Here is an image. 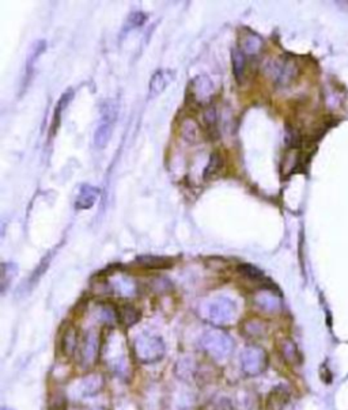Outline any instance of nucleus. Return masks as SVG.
Listing matches in <instances>:
<instances>
[{
    "label": "nucleus",
    "instance_id": "obj_1",
    "mask_svg": "<svg viewBox=\"0 0 348 410\" xmlns=\"http://www.w3.org/2000/svg\"><path fill=\"white\" fill-rule=\"evenodd\" d=\"M117 105L114 101L108 99L103 102L102 107H101V117H99V123L98 127L95 129L94 133V146L98 150H103L106 147V144L109 143L113 129H114V124L117 120Z\"/></svg>",
    "mask_w": 348,
    "mask_h": 410
},
{
    "label": "nucleus",
    "instance_id": "obj_2",
    "mask_svg": "<svg viewBox=\"0 0 348 410\" xmlns=\"http://www.w3.org/2000/svg\"><path fill=\"white\" fill-rule=\"evenodd\" d=\"M266 73L277 84H288L298 75V67L294 60L286 57H277L271 60L266 67Z\"/></svg>",
    "mask_w": 348,
    "mask_h": 410
},
{
    "label": "nucleus",
    "instance_id": "obj_3",
    "mask_svg": "<svg viewBox=\"0 0 348 410\" xmlns=\"http://www.w3.org/2000/svg\"><path fill=\"white\" fill-rule=\"evenodd\" d=\"M136 356L145 363H153L164 356L165 345L158 337L145 335L139 337L135 345Z\"/></svg>",
    "mask_w": 348,
    "mask_h": 410
},
{
    "label": "nucleus",
    "instance_id": "obj_4",
    "mask_svg": "<svg viewBox=\"0 0 348 410\" xmlns=\"http://www.w3.org/2000/svg\"><path fill=\"white\" fill-rule=\"evenodd\" d=\"M204 349L215 359H225L232 352V339L222 333H208L204 338Z\"/></svg>",
    "mask_w": 348,
    "mask_h": 410
},
{
    "label": "nucleus",
    "instance_id": "obj_5",
    "mask_svg": "<svg viewBox=\"0 0 348 410\" xmlns=\"http://www.w3.org/2000/svg\"><path fill=\"white\" fill-rule=\"evenodd\" d=\"M236 305L229 299H216L214 303L210 305L208 309L210 320L219 325L229 324L236 318Z\"/></svg>",
    "mask_w": 348,
    "mask_h": 410
},
{
    "label": "nucleus",
    "instance_id": "obj_6",
    "mask_svg": "<svg viewBox=\"0 0 348 410\" xmlns=\"http://www.w3.org/2000/svg\"><path fill=\"white\" fill-rule=\"evenodd\" d=\"M214 94V84L208 77H197L195 78L189 87V97L196 103H206Z\"/></svg>",
    "mask_w": 348,
    "mask_h": 410
},
{
    "label": "nucleus",
    "instance_id": "obj_7",
    "mask_svg": "<svg viewBox=\"0 0 348 410\" xmlns=\"http://www.w3.org/2000/svg\"><path fill=\"white\" fill-rule=\"evenodd\" d=\"M265 367V355L255 346L248 348L243 353V370L248 375H258Z\"/></svg>",
    "mask_w": 348,
    "mask_h": 410
},
{
    "label": "nucleus",
    "instance_id": "obj_8",
    "mask_svg": "<svg viewBox=\"0 0 348 410\" xmlns=\"http://www.w3.org/2000/svg\"><path fill=\"white\" fill-rule=\"evenodd\" d=\"M175 78V71L173 70H158L153 74L149 83V98H156L161 95Z\"/></svg>",
    "mask_w": 348,
    "mask_h": 410
},
{
    "label": "nucleus",
    "instance_id": "obj_9",
    "mask_svg": "<svg viewBox=\"0 0 348 410\" xmlns=\"http://www.w3.org/2000/svg\"><path fill=\"white\" fill-rule=\"evenodd\" d=\"M99 194H101V192H99L98 188L91 186V185H84V186L79 189L78 197H77V200H75V208L79 209V211L92 208L94 204L97 203Z\"/></svg>",
    "mask_w": 348,
    "mask_h": 410
},
{
    "label": "nucleus",
    "instance_id": "obj_10",
    "mask_svg": "<svg viewBox=\"0 0 348 410\" xmlns=\"http://www.w3.org/2000/svg\"><path fill=\"white\" fill-rule=\"evenodd\" d=\"M73 97H74V91H73V90H69V91H66V92L60 97V99L58 101V103H56V106H55V112H53V120H52V127H51V135L56 133V131L59 129L60 123H62L63 113H64V110L67 109L69 103L71 102Z\"/></svg>",
    "mask_w": 348,
    "mask_h": 410
},
{
    "label": "nucleus",
    "instance_id": "obj_11",
    "mask_svg": "<svg viewBox=\"0 0 348 410\" xmlns=\"http://www.w3.org/2000/svg\"><path fill=\"white\" fill-rule=\"evenodd\" d=\"M45 47H47V42L40 40L34 44L33 49L30 51L29 56H27V62H26V81L30 79L32 74H33V70H34V66L38 60V57L42 55V52L45 51Z\"/></svg>",
    "mask_w": 348,
    "mask_h": 410
},
{
    "label": "nucleus",
    "instance_id": "obj_12",
    "mask_svg": "<svg viewBox=\"0 0 348 410\" xmlns=\"http://www.w3.org/2000/svg\"><path fill=\"white\" fill-rule=\"evenodd\" d=\"M223 168V158L219 153H214L211 157H210V162L204 168V174H203V178L204 179H211L214 178L215 175H218V172Z\"/></svg>",
    "mask_w": 348,
    "mask_h": 410
},
{
    "label": "nucleus",
    "instance_id": "obj_13",
    "mask_svg": "<svg viewBox=\"0 0 348 410\" xmlns=\"http://www.w3.org/2000/svg\"><path fill=\"white\" fill-rule=\"evenodd\" d=\"M232 60H233V70H234V75L237 82L243 81L244 77V70H245V55L241 49L234 48L232 52Z\"/></svg>",
    "mask_w": 348,
    "mask_h": 410
},
{
    "label": "nucleus",
    "instance_id": "obj_14",
    "mask_svg": "<svg viewBox=\"0 0 348 410\" xmlns=\"http://www.w3.org/2000/svg\"><path fill=\"white\" fill-rule=\"evenodd\" d=\"M146 21H147V15H146L145 12H142V11H135V12H132V14L128 16L127 22L124 23V26H123L121 36H125L128 31H131V30H134V29H136V27L143 26Z\"/></svg>",
    "mask_w": 348,
    "mask_h": 410
},
{
    "label": "nucleus",
    "instance_id": "obj_15",
    "mask_svg": "<svg viewBox=\"0 0 348 410\" xmlns=\"http://www.w3.org/2000/svg\"><path fill=\"white\" fill-rule=\"evenodd\" d=\"M261 47V40L253 33H248L241 41V51L248 55H255L259 52Z\"/></svg>",
    "mask_w": 348,
    "mask_h": 410
},
{
    "label": "nucleus",
    "instance_id": "obj_16",
    "mask_svg": "<svg viewBox=\"0 0 348 410\" xmlns=\"http://www.w3.org/2000/svg\"><path fill=\"white\" fill-rule=\"evenodd\" d=\"M98 352V342L97 338L94 335H90L84 345V352H82V357L85 359V361H88L91 359H95Z\"/></svg>",
    "mask_w": 348,
    "mask_h": 410
},
{
    "label": "nucleus",
    "instance_id": "obj_17",
    "mask_svg": "<svg viewBox=\"0 0 348 410\" xmlns=\"http://www.w3.org/2000/svg\"><path fill=\"white\" fill-rule=\"evenodd\" d=\"M120 314H121V321L127 325V326H131V325H134L138 320H139V314H138V311L132 307V306H129V305H127V306H123L121 307V311H120Z\"/></svg>",
    "mask_w": 348,
    "mask_h": 410
},
{
    "label": "nucleus",
    "instance_id": "obj_18",
    "mask_svg": "<svg viewBox=\"0 0 348 410\" xmlns=\"http://www.w3.org/2000/svg\"><path fill=\"white\" fill-rule=\"evenodd\" d=\"M139 261L147 268H165V266L172 265L171 259L160 258V257H142V258H139Z\"/></svg>",
    "mask_w": 348,
    "mask_h": 410
},
{
    "label": "nucleus",
    "instance_id": "obj_19",
    "mask_svg": "<svg viewBox=\"0 0 348 410\" xmlns=\"http://www.w3.org/2000/svg\"><path fill=\"white\" fill-rule=\"evenodd\" d=\"M238 272L243 276H245L247 279H252V280H256V279H261L262 277V272L259 270L256 266L249 265V264H244V265L238 266Z\"/></svg>",
    "mask_w": 348,
    "mask_h": 410
},
{
    "label": "nucleus",
    "instance_id": "obj_20",
    "mask_svg": "<svg viewBox=\"0 0 348 410\" xmlns=\"http://www.w3.org/2000/svg\"><path fill=\"white\" fill-rule=\"evenodd\" d=\"M206 410H232V405L227 400H221L215 402L212 407H208Z\"/></svg>",
    "mask_w": 348,
    "mask_h": 410
}]
</instances>
